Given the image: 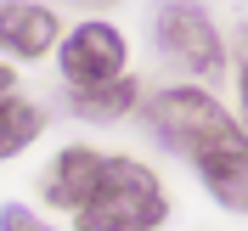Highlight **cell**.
Masks as SVG:
<instances>
[{
	"label": "cell",
	"mask_w": 248,
	"mask_h": 231,
	"mask_svg": "<svg viewBox=\"0 0 248 231\" xmlns=\"http://www.w3.org/2000/svg\"><path fill=\"white\" fill-rule=\"evenodd\" d=\"M158 51L170 62H181L186 74H203V79H226V46H220V29L209 23L203 6L192 0H170L158 12V29H153Z\"/></svg>",
	"instance_id": "3"
},
{
	"label": "cell",
	"mask_w": 248,
	"mask_h": 231,
	"mask_svg": "<svg viewBox=\"0 0 248 231\" xmlns=\"http://www.w3.org/2000/svg\"><path fill=\"white\" fill-rule=\"evenodd\" d=\"M136 96H141V85L130 74H119V79H102V85H79V91H68V102H74V113H85V119H124V113L136 108Z\"/></svg>",
	"instance_id": "6"
},
{
	"label": "cell",
	"mask_w": 248,
	"mask_h": 231,
	"mask_svg": "<svg viewBox=\"0 0 248 231\" xmlns=\"http://www.w3.org/2000/svg\"><path fill=\"white\" fill-rule=\"evenodd\" d=\"M57 62H62V79H68V91L79 85H102V79H119L124 62H130V46H124V34L113 23H79L57 40Z\"/></svg>",
	"instance_id": "4"
},
{
	"label": "cell",
	"mask_w": 248,
	"mask_h": 231,
	"mask_svg": "<svg viewBox=\"0 0 248 231\" xmlns=\"http://www.w3.org/2000/svg\"><path fill=\"white\" fill-rule=\"evenodd\" d=\"M12 85H17V74H12V68H6V62H0V96L12 91Z\"/></svg>",
	"instance_id": "9"
},
{
	"label": "cell",
	"mask_w": 248,
	"mask_h": 231,
	"mask_svg": "<svg viewBox=\"0 0 248 231\" xmlns=\"http://www.w3.org/2000/svg\"><path fill=\"white\" fill-rule=\"evenodd\" d=\"M74 6H91V12H108V6H119V0H74Z\"/></svg>",
	"instance_id": "10"
},
{
	"label": "cell",
	"mask_w": 248,
	"mask_h": 231,
	"mask_svg": "<svg viewBox=\"0 0 248 231\" xmlns=\"http://www.w3.org/2000/svg\"><path fill=\"white\" fill-rule=\"evenodd\" d=\"M147 119H153V136L198 169V181L209 186V198H215L220 209L243 215V203H248L243 124L220 108L203 85H170V91H158Z\"/></svg>",
	"instance_id": "2"
},
{
	"label": "cell",
	"mask_w": 248,
	"mask_h": 231,
	"mask_svg": "<svg viewBox=\"0 0 248 231\" xmlns=\"http://www.w3.org/2000/svg\"><path fill=\"white\" fill-rule=\"evenodd\" d=\"M0 231H46V220L29 215L23 203H6V209H0Z\"/></svg>",
	"instance_id": "8"
},
{
	"label": "cell",
	"mask_w": 248,
	"mask_h": 231,
	"mask_svg": "<svg viewBox=\"0 0 248 231\" xmlns=\"http://www.w3.org/2000/svg\"><path fill=\"white\" fill-rule=\"evenodd\" d=\"M51 209L74 220V231H158L170 220V192L147 164L96 147H62L40 181Z\"/></svg>",
	"instance_id": "1"
},
{
	"label": "cell",
	"mask_w": 248,
	"mask_h": 231,
	"mask_svg": "<svg viewBox=\"0 0 248 231\" xmlns=\"http://www.w3.org/2000/svg\"><path fill=\"white\" fill-rule=\"evenodd\" d=\"M40 130H46V113L34 108V102H23V96H0V164L17 153H29L34 141H40Z\"/></svg>",
	"instance_id": "7"
},
{
	"label": "cell",
	"mask_w": 248,
	"mask_h": 231,
	"mask_svg": "<svg viewBox=\"0 0 248 231\" xmlns=\"http://www.w3.org/2000/svg\"><path fill=\"white\" fill-rule=\"evenodd\" d=\"M57 40H62V23L46 0H0V57L34 62L57 51Z\"/></svg>",
	"instance_id": "5"
}]
</instances>
